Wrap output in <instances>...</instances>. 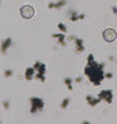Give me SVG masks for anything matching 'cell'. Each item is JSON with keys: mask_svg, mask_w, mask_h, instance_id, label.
I'll list each match as a JSON object with an SVG mask.
<instances>
[{"mask_svg": "<svg viewBox=\"0 0 117 124\" xmlns=\"http://www.w3.org/2000/svg\"><path fill=\"white\" fill-rule=\"evenodd\" d=\"M84 75L88 77V80L92 83V85L98 87V85L102 84V81L105 79V63L95 61L94 63L87 65L84 68Z\"/></svg>", "mask_w": 117, "mask_h": 124, "instance_id": "obj_1", "label": "cell"}, {"mask_svg": "<svg viewBox=\"0 0 117 124\" xmlns=\"http://www.w3.org/2000/svg\"><path fill=\"white\" fill-rule=\"evenodd\" d=\"M44 108V101L39 97H32L30 98V113H37V112L43 110Z\"/></svg>", "mask_w": 117, "mask_h": 124, "instance_id": "obj_2", "label": "cell"}, {"mask_svg": "<svg viewBox=\"0 0 117 124\" xmlns=\"http://www.w3.org/2000/svg\"><path fill=\"white\" fill-rule=\"evenodd\" d=\"M33 68H35V70H36V75H35V77H36L37 80H40V81H45V65L43 63V62L40 61H36L35 62V65H33Z\"/></svg>", "mask_w": 117, "mask_h": 124, "instance_id": "obj_3", "label": "cell"}, {"mask_svg": "<svg viewBox=\"0 0 117 124\" xmlns=\"http://www.w3.org/2000/svg\"><path fill=\"white\" fill-rule=\"evenodd\" d=\"M102 37L106 43H113V41H116L117 39V32L113 29V28H108V29H105L103 33H102Z\"/></svg>", "mask_w": 117, "mask_h": 124, "instance_id": "obj_4", "label": "cell"}, {"mask_svg": "<svg viewBox=\"0 0 117 124\" xmlns=\"http://www.w3.org/2000/svg\"><path fill=\"white\" fill-rule=\"evenodd\" d=\"M98 98L101 99V101H103V102L112 103L113 102V91L112 90H102V91L98 94Z\"/></svg>", "mask_w": 117, "mask_h": 124, "instance_id": "obj_5", "label": "cell"}, {"mask_svg": "<svg viewBox=\"0 0 117 124\" xmlns=\"http://www.w3.org/2000/svg\"><path fill=\"white\" fill-rule=\"evenodd\" d=\"M33 13H35V10H33L32 6H23L22 8H21V15H22V18H25V19L32 18L33 17Z\"/></svg>", "mask_w": 117, "mask_h": 124, "instance_id": "obj_6", "label": "cell"}, {"mask_svg": "<svg viewBox=\"0 0 117 124\" xmlns=\"http://www.w3.org/2000/svg\"><path fill=\"white\" fill-rule=\"evenodd\" d=\"M86 18V14H79L76 10H72L70 13H69V19L73 21V22H76V21H81V19H84Z\"/></svg>", "mask_w": 117, "mask_h": 124, "instance_id": "obj_7", "label": "cell"}, {"mask_svg": "<svg viewBox=\"0 0 117 124\" xmlns=\"http://www.w3.org/2000/svg\"><path fill=\"white\" fill-rule=\"evenodd\" d=\"M86 101H87V103H88L91 108H95V106L99 103V102H101V99L98 98V95H96V97H94V95H87V97H86Z\"/></svg>", "mask_w": 117, "mask_h": 124, "instance_id": "obj_8", "label": "cell"}, {"mask_svg": "<svg viewBox=\"0 0 117 124\" xmlns=\"http://www.w3.org/2000/svg\"><path fill=\"white\" fill-rule=\"evenodd\" d=\"M74 46H76V53H77V54L83 53V51L86 50V46H84V41H83V39H79V37H76V39H74Z\"/></svg>", "mask_w": 117, "mask_h": 124, "instance_id": "obj_9", "label": "cell"}, {"mask_svg": "<svg viewBox=\"0 0 117 124\" xmlns=\"http://www.w3.org/2000/svg\"><path fill=\"white\" fill-rule=\"evenodd\" d=\"M11 44H13V40L10 39H4L3 41H1V54H6L7 53V50L11 47Z\"/></svg>", "mask_w": 117, "mask_h": 124, "instance_id": "obj_10", "label": "cell"}, {"mask_svg": "<svg viewBox=\"0 0 117 124\" xmlns=\"http://www.w3.org/2000/svg\"><path fill=\"white\" fill-rule=\"evenodd\" d=\"M66 4V0H58L57 3H52V1H50L48 3V8L50 10H54V8H62L63 6Z\"/></svg>", "mask_w": 117, "mask_h": 124, "instance_id": "obj_11", "label": "cell"}, {"mask_svg": "<svg viewBox=\"0 0 117 124\" xmlns=\"http://www.w3.org/2000/svg\"><path fill=\"white\" fill-rule=\"evenodd\" d=\"M52 37L58 40V44H59V46H66V39H65V33H62V32H61V33H54V35H52Z\"/></svg>", "mask_w": 117, "mask_h": 124, "instance_id": "obj_12", "label": "cell"}, {"mask_svg": "<svg viewBox=\"0 0 117 124\" xmlns=\"http://www.w3.org/2000/svg\"><path fill=\"white\" fill-rule=\"evenodd\" d=\"M35 75H36V70H35V68L30 66V68H26V70H25V80H32L33 77H35Z\"/></svg>", "mask_w": 117, "mask_h": 124, "instance_id": "obj_13", "label": "cell"}, {"mask_svg": "<svg viewBox=\"0 0 117 124\" xmlns=\"http://www.w3.org/2000/svg\"><path fill=\"white\" fill-rule=\"evenodd\" d=\"M63 83L68 87V90H70V91L73 90V80L70 79V77H65V79H63Z\"/></svg>", "mask_w": 117, "mask_h": 124, "instance_id": "obj_14", "label": "cell"}, {"mask_svg": "<svg viewBox=\"0 0 117 124\" xmlns=\"http://www.w3.org/2000/svg\"><path fill=\"white\" fill-rule=\"evenodd\" d=\"M69 103H70V98H65L62 101V103H61V108H62V109H66V108L69 106Z\"/></svg>", "mask_w": 117, "mask_h": 124, "instance_id": "obj_15", "label": "cell"}, {"mask_svg": "<svg viewBox=\"0 0 117 124\" xmlns=\"http://www.w3.org/2000/svg\"><path fill=\"white\" fill-rule=\"evenodd\" d=\"M58 29L62 32V33H66V31H68L66 25H65V23H62V22H59V23H58Z\"/></svg>", "mask_w": 117, "mask_h": 124, "instance_id": "obj_16", "label": "cell"}, {"mask_svg": "<svg viewBox=\"0 0 117 124\" xmlns=\"http://www.w3.org/2000/svg\"><path fill=\"white\" fill-rule=\"evenodd\" d=\"M95 62V58L92 54H88V57H87V65H91V63H94Z\"/></svg>", "mask_w": 117, "mask_h": 124, "instance_id": "obj_17", "label": "cell"}, {"mask_svg": "<svg viewBox=\"0 0 117 124\" xmlns=\"http://www.w3.org/2000/svg\"><path fill=\"white\" fill-rule=\"evenodd\" d=\"M13 73H14V72L11 70V69H6V70H4V77H11Z\"/></svg>", "mask_w": 117, "mask_h": 124, "instance_id": "obj_18", "label": "cell"}, {"mask_svg": "<svg viewBox=\"0 0 117 124\" xmlns=\"http://www.w3.org/2000/svg\"><path fill=\"white\" fill-rule=\"evenodd\" d=\"M105 79H113V73H112V72H108V73H105Z\"/></svg>", "mask_w": 117, "mask_h": 124, "instance_id": "obj_19", "label": "cell"}, {"mask_svg": "<svg viewBox=\"0 0 117 124\" xmlns=\"http://www.w3.org/2000/svg\"><path fill=\"white\" fill-rule=\"evenodd\" d=\"M3 108H4V109H8L10 108V102L8 101H3Z\"/></svg>", "mask_w": 117, "mask_h": 124, "instance_id": "obj_20", "label": "cell"}, {"mask_svg": "<svg viewBox=\"0 0 117 124\" xmlns=\"http://www.w3.org/2000/svg\"><path fill=\"white\" fill-rule=\"evenodd\" d=\"M110 8H112V13L114 14V15H117V7H116V6H112Z\"/></svg>", "mask_w": 117, "mask_h": 124, "instance_id": "obj_21", "label": "cell"}, {"mask_svg": "<svg viewBox=\"0 0 117 124\" xmlns=\"http://www.w3.org/2000/svg\"><path fill=\"white\" fill-rule=\"evenodd\" d=\"M81 81H83V77H81V76H79V77L74 79V83H81Z\"/></svg>", "mask_w": 117, "mask_h": 124, "instance_id": "obj_22", "label": "cell"}, {"mask_svg": "<svg viewBox=\"0 0 117 124\" xmlns=\"http://www.w3.org/2000/svg\"><path fill=\"white\" fill-rule=\"evenodd\" d=\"M109 61H116V58H114V55H110V57H109Z\"/></svg>", "mask_w": 117, "mask_h": 124, "instance_id": "obj_23", "label": "cell"}]
</instances>
